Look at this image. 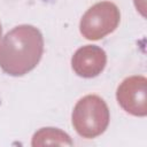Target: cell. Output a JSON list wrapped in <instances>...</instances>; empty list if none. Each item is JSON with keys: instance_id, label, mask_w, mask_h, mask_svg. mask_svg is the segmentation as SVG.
I'll list each match as a JSON object with an SVG mask.
<instances>
[{"instance_id": "3957f363", "label": "cell", "mask_w": 147, "mask_h": 147, "mask_svg": "<svg viewBox=\"0 0 147 147\" xmlns=\"http://www.w3.org/2000/svg\"><path fill=\"white\" fill-rule=\"evenodd\" d=\"M119 22L117 7L108 1L91 7L80 21V32L90 40H98L114 31Z\"/></svg>"}, {"instance_id": "6da1fadb", "label": "cell", "mask_w": 147, "mask_h": 147, "mask_svg": "<svg viewBox=\"0 0 147 147\" xmlns=\"http://www.w3.org/2000/svg\"><path fill=\"white\" fill-rule=\"evenodd\" d=\"M44 39L32 25H20L9 31L0 44V67L11 76L32 70L41 59Z\"/></svg>"}, {"instance_id": "8992f818", "label": "cell", "mask_w": 147, "mask_h": 147, "mask_svg": "<svg viewBox=\"0 0 147 147\" xmlns=\"http://www.w3.org/2000/svg\"><path fill=\"white\" fill-rule=\"evenodd\" d=\"M0 37H1V24H0Z\"/></svg>"}, {"instance_id": "277c9868", "label": "cell", "mask_w": 147, "mask_h": 147, "mask_svg": "<svg viewBox=\"0 0 147 147\" xmlns=\"http://www.w3.org/2000/svg\"><path fill=\"white\" fill-rule=\"evenodd\" d=\"M118 103L133 115H146V78L131 77L125 79L117 90Z\"/></svg>"}, {"instance_id": "7a4b0ae2", "label": "cell", "mask_w": 147, "mask_h": 147, "mask_svg": "<svg viewBox=\"0 0 147 147\" xmlns=\"http://www.w3.org/2000/svg\"><path fill=\"white\" fill-rule=\"evenodd\" d=\"M109 123V110L98 95H86L80 99L72 113V125L84 138L101 134Z\"/></svg>"}, {"instance_id": "5b68a950", "label": "cell", "mask_w": 147, "mask_h": 147, "mask_svg": "<svg viewBox=\"0 0 147 147\" xmlns=\"http://www.w3.org/2000/svg\"><path fill=\"white\" fill-rule=\"evenodd\" d=\"M106 53L98 46L87 45L79 48L72 56V69L86 78L98 76L106 65Z\"/></svg>"}]
</instances>
